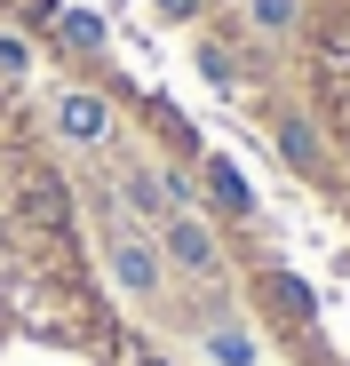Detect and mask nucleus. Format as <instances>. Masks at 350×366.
Wrapping results in <instances>:
<instances>
[{"instance_id": "7ed1b4c3", "label": "nucleus", "mask_w": 350, "mask_h": 366, "mask_svg": "<svg viewBox=\"0 0 350 366\" xmlns=\"http://www.w3.org/2000/svg\"><path fill=\"white\" fill-rule=\"evenodd\" d=\"M279 152H286V167L295 175H319L326 159H319V128L311 119H279Z\"/></svg>"}, {"instance_id": "f257e3e1", "label": "nucleus", "mask_w": 350, "mask_h": 366, "mask_svg": "<svg viewBox=\"0 0 350 366\" xmlns=\"http://www.w3.org/2000/svg\"><path fill=\"white\" fill-rule=\"evenodd\" d=\"M0 366H167L120 327L88 247L80 183L0 24Z\"/></svg>"}, {"instance_id": "f03ea898", "label": "nucleus", "mask_w": 350, "mask_h": 366, "mask_svg": "<svg viewBox=\"0 0 350 366\" xmlns=\"http://www.w3.org/2000/svg\"><path fill=\"white\" fill-rule=\"evenodd\" d=\"M263 302H271L286 327H311V319H319V295H311V279H295V271H263Z\"/></svg>"}]
</instances>
